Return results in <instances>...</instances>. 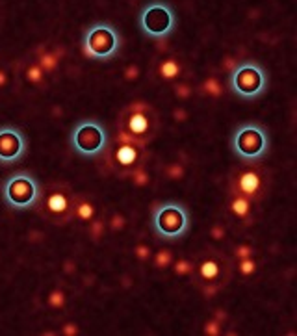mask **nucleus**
Masks as SVG:
<instances>
[{"label": "nucleus", "instance_id": "26", "mask_svg": "<svg viewBox=\"0 0 297 336\" xmlns=\"http://www.w3.org/2000/svg\"><path fill=\"white\" fill-rule=\"evenodd\" d=\"M102 230H104V223H100V221H93L89 223V234L93 236V238H100V234H102Z\"/></svg>", "mask_w": 297, "mask_h": 336}, {"label": "nucleus", "instance_id": "30", "mask_svg": "<svg viewBox=\"0 0 297 336\" xmlns=\"http://www.w3.org/2000/svg\"><path fill=\"white\" fill-rule=\"evenodd\" d=\"M134 253H136V257L140 258V260H148L150 258V249L147 245H138V247L134 249Z\"/></svg>", "mask_w": 297, "mask_h": 336}, {"label": "nucleus", "instance_id": "6", "mask_svg": "<svg viewBox=\"0 0 297 336\" xmlns=\"http://www.w3.org/2000/svg\"><path fill=\"white\" fill-rule=\"evenodd\" d=\"M176 11L167 0H150L138 13V26L141 34L154 41L167 39L176 30Z\"/></svg>", "mask_w": 297, "mask_h": 336}, {"label": "nucleus", "instance_id": "17", "mask_svg": "<svg viewBox=\"0 0 297 336\" xmlns=\"http://www.w3.org/2000/svg\"><path fill=\"white\" fill-rule=\"evenodd\" d=\"M37 63L45 72H52L60 63V52H47L45 50V52L39 54V62Z\"/></svg>", "mask_w": 297, "mask_h": 336}, {"label": "nucleus", "instance_id": "32", "mask_svg": "<svg viewBox=\"0 0 297 336\" xmlns=\"http://www.w3.org/2000/svg\"><path fill=\"white\" fill-rule=\"evenodd\" d=\"M138 72H140V69H138L136 65H130V67L124 71V78H126V80H136V78H138Z\"/></svg>", "mask_w": 297, "mask_h": 336}, {"label": "nucleus", "instance_id": "28", "mask_svg": "<svg viewBox=\"0 0 297 336\" xmlns=\"http://www.w3.org/2000/svg\"><path fill=\"white\" fill-rule=\"evenodd\" d=\"M175 95L178 98H188L192 95V88H190L188 84H178L175 88Z\"/></svg>", "mask_w": 297, "mask_h": 336}, {"label": "nucleus", "instance_id": "11", "mask_svg": "<svg viewBox=\"0 0 297 336\" xmlns=\"http://www.w3.org/2000/svg\"><path fill=\"white\" fill-rule=\"evenodd\" d=\"M230 193L242 195L251 203L264 199L268 193V175L254 164H244L230 175Z\"/></svg>", "mask_w": 297, "mask_h": 336}, {"label": "nucleus", "instance_id": "14", "mask_svg": "<svg viewBox=\"0 0 297 336\" xmlns=\"http://www.w3.org/2000/svg\"><path fill=\"white\" fill-rule=\"evenodd\" d=\"M228 208H230V214L242 219L245 225H249L251 219H253V203L249 199H245L242 195L230 193V203H228Z\"/></svg>", "mask_w": 297, "mask_h": 336}, {"label": "nucleus", "instance_id": "13", "mask_svg": "<svg viewBox=\"0 0 297 336\" xmlns=\"http://www.w3.org/2000/svg\"><path fill=\"white\" fill-rule=\"evenodd\" d=\"M28 140L21 128L4 124L0 126V166L8 168L13 164H19L26 156Z\"/></svg>", "mask_w": 297, "mask_h": 336}, {"label": "nucleus", "instance_id": "31", "mask_svg": "<svg viewBox=\"0 0 297 336\" xmlns=\"http://www.w3.org/2000/svg\"><path fill=\"white\" fill-rule=\"evenodd\" d=\"M210 234H212V238L221 240L223 236H225V229H223L221 225H214V227H212V230H210Z\"/></svg>", "mask_w": 297, "mask_h": 336}, {"label": "nucleus", "instance_id": "19", "mask_svg": "<svg viewBox=\"0 0 297 336\" xmlns=\"http://www.w3.org/2000/svg\"><path fill=\"white\" fill-rule=\"evenodd\" d=\"M154 265H156L158 269H166V267H169V264L173 262V255H171V251H167V249H162V251H158L156 255H154Z\"/></svg>", "mask_w": 297, "mask_h": 336}, {"label": "nucleus", "instance_id": "1", "mask_svg": "<svg viewBox=\"0 0 297 336\" xmlns=\"http://www.w3.org/2000/svg\"><path fill=\"white\" fill-rule=\"evenodd\" d=\"M117 130L140 145H148L160 130L156 110L147 102H132L124 106L117 119Z\"/></svg>", "mask_w": 297, "mask_h": 336}, {"label": "nucleus", "instance_id": "33", "mask_svg": "<svg viewBox=\"0 0 297 336\" xmlns=\"http://www.w3.org/2000/svg\"><path fill=\"white\" fill-rule=\"evenodd\" d=\"M123 223H124V219H123V216H117V214H115L114 219H112V229H114V230L123 229Z\"/></svg>", "mask_w": 297, "mask_h": 336}, {"label": "nucleus", "instance_id": "7", "mask_svg": "<svg viewBox=\"0 0 297 336\" xmlns=\"http://www.w3.org/2000/svg\"><path fill=\"white\" fill-rule=\"evenodd\" d=\"M123 37L110 23H93L82 36V52L95 62H110L119 54Z\"/></svg>", "mask_w": 297, "mask_h": 336}, {"label": "nucleus", "instance_id": "34", "mask_svg": "<svg viewBox=\"0 0 297 336\" xmlns=\"http://www.w3.org/2000/svg\"><path fill=\"white\" fill-rule=\"evenodd\" d=\"M6 80H8V76H6V72L0 71V86H4V84H6Z\"/></svg>", "mask_w": 297, "mask_h": 336}, {"label": "nucleus", "instance_id": "12", "mask_svg": "<svg viewBox=\"0 0 297 336\" xmlns=\"http://www.w3.org/2000/svg\"><path fill=\"white\" fill-rule=\"evenodd\" d=\"M193 277L199 286H216L223 288L227 286L232 277V267L225 255L221 253H208L201 258V262L193 267Z\"/></svg>", "mask_w": 297, "mask_h": 336}, {"label": "nucleus", "instance_id": "22", "mask_svg": "<svg viewBox=\"0 0 297 336\" xmlns=\"http://www.w3.org/2000/svg\"><path fill=\"white\" fill-rule=\"evenodd\" d=\"M238 269H240V273H242V275L249 277V275H253L254 271H256V262H254L251 257L242 258V260L238 262Z\"/></svg>", "mask_w": 297, "mask_h": 336}, {"label": "nucleus", "instance_id": "15", "mask_svg": "<svg viewBox=\"0 0 297 336\" xmlns=\"http://www.w3.org/2000/svg\"><path fill=\"white\" fill-rule=\"evenodd\" d=\"M74 217H78L80 221L84 223L93 221L95 219V206H93V203H89L88 199L76 195V201H74Z\"/></svg>", "mask_w": 297, "mask_h": 336}, {"label": "nucleus", "instance_id": "4", "mask_svg": "<svg viewBox=\"0 0 297 336\" xmlns=\"http://www.w3.org/2000/svg\"><path fill=\"white\" fill-rule=\"evenodd\" d=\"M228 89L242 100H256L270 88V74L262 63L254 60L238 62L227 76Z\"/></svg>", "mask_w": 297, "mask_h": 336}, {"label": "nucleus", "instance_id": "10", "mask_svg": "<svg viewBox=\"0 0 297 336\" xmlns=\"http://www.w3.org/2000/svg\"><path fill=\"white\" fill-rule=\"evenodd\" d=\"M108 162L114 168L115 173H119L121 177H128L136 169L143 168L145 164V147L140 143L132 142L130 138H126L124 134L117 132L115 143L112 147H108Z\"/></svg>", "mask_w": 297, "mask_h": 336}, {"label": "nucleus", "instance_id": "3", "mask_svg": "<svg viewBox=\"0 0 297 336\" xmlns=\"http://www.w3.org/2000/svg\"><path fill=\"white\" fill-rule=\"evenodd\" d=\"M190 227H192V216L182 203L166 201L152 208L150 229L158 240L178 241L190 232Z\"/></svg>", "mask_w": 297, "mask_h": 336}, {"label": "nucleus", "instance_id": "18", "mask_svg": "<svg viewBox=\"0 0 297 336\" xmlns=\"http://www.w3.org/2000/svg\"><path fill=\"white\" fill-rule=\"evenodd\" d=\"M25 74H26V80L30 84H41L45 78V71L39 67V63L37 62L30 63L26 67V71H25Z\"/></svg>", "mask_w": 297, "mask_h": 336}, {"label": "nucleus", "instance_id": "2", "mask_svg": "<svg viewBox=\"0 0 297 336\" xmlns=\"http://www.w3.org/2000/svg\"><path fill=\"white\" fill-rule=\"evenodd\" d=\"M43 186L28 171H15L0 184V197L4 204L15 212L34 210L41 201Z\"/></svg>", "mask_w": 297, "mask_h": 336}, {"label": "nucleus", "instance_id": "20", "mask_svg": "<svg viewBox=\"0 0 297 336\" xmlns=\"http://www.w3.org/2000/svg\"><path fill=\"white\" fill-rule=\"evenodd\" d=\"M202 89L208 93V95H212V97H221V93H223V88H221V84L218 82V78H208L204 80V84H202Z\"/></svg>", "mask_w": 297, "mask_h": 336}, {"label": "nucleus", "instance_id": "5", "mask_svg": "<svg viewBox=\"0 0 297 336\" xmlns=\"http://www.w3.org/2000/svg\"><path fill=\"white\" fill-rule=\"evenodd\" d=\"M271 147L270 132L260 123H242L230 138L232 154L244 164H256L268 156Z\"/></svg>", "mask_w": 297, "mask_h": 336}, {"label": "nucleus", "instance_id": "25", "mask_svg": "<svg viewBox=\"0 0 297 336\" xmlns=\"http://www.w3.org/2000/svg\"><path fill=\"white\" fill-rule=\"evenodd\" d=\"M251 255H253V247H251V245H238V247L234 249V257H236L238 260L251 257Z\"/></svg>", "mask_w": 297, "mask_h": 336}, {"label": "nucleus", "instance_id": "29", "mask_svg": "<svg viewBox=\"0 0 297 336\" xmlns=\"http://www.w3.org/2000/svg\"><path fill=\"white\" fill-rule=\"evenodd\" d=\"M219 325H221V323H219L218 319H210L208 323L204 325V333H206V335H219V333H221Z\"/></svg>", "mask_w": 297, "mask_h": 336}, {"label": "nucleus", "instance_id": "16", "mask_svg": "<svg viewBox=\"0 0 297 336\" xmlns=\"http://www.w3.org/2000/svg\"><path fill=\"white\" fill-rule=\"evenodd\" d=\"M158 74L162 80H175L182 74V65L176 62V58H167L158 65Z\"/></svg>", "mask_w": 297, "mask_h": 336}, {"label": "nucleus", "instance_id": "21", "mask_svg": "<svg viewBox=\"0 0 297 336\" xmlns=\"http://www.w3.org/2000/svg\"><path fill=\"white\" fill-rule=\"evenodd\" d=\"M193 267H195V264H193L192 260H188V258H178L175 262V273L176 275H192Z\"/></svg>", "mask_w": 297, "mask_h": 336}, {"label": "nucleus", "instance_id": "8", "mask_svg": "<svg viewBox=\"0 0 297 336\" xmlns=\"http://www.w3.org/2000/svg\"><path fill=\"white\" fill-rule=\"evenodd\" d=\"M69 147L82 158H97L110 147L106 126L97 119H80L69 134Z\"/></svg>", "mask_w": 297, "mask_h": 336}, {"label": "nucleus", "instance_id": "9", "mask_svg": "<svg viewBox=\"0 0 297 336\" xmlns=\"http://www.w3.org/2000/svg\"><path fill=\"white\" fill-rule=\"evenodd\" d=\"M76 193L67 184H52L41 195L37 204L39 214L52 225H65L74 217Z\"/></svg>", "mask_w": 297, "mask_h": 336}, {"label": "nucleus", "instance_id": "27", "mask_svg": "<svg viewBox=\"0 0 297 336\" xmlns=\"http://www.w3.org/2000/svg\"><path fill=\"white\" fill-rule=\"evenodd\" d=\"M182 175H184V169H182V166H178V164H173L171 168L167 169V177L173 178V180H178Z\"/></svg>", "mask_w": 297, "mask_h": 336}, {"label": "nucleus", "instance_id": "24", "mask_svg": "<svg viewBox=\"0 0 297 336\" xmlns=\"http://www.w3.org/2000/svg\"><path fill=\"white\" fill-rule=\"evenodd\" d=\"M132 177H134V182L138 184V186H145L148 182V175L145 173V169L140 168V169H136L134 173H132Z\"/></svg>", "mask_w": 297, "mask_h": 336}, {"label": "nucleus", "instance_id": "35", "mask_svg": "<svg viewBox=\"0 0 297 336\" xmlns=\"http://www.w3.org/2000/svg\"><path fill=\"white\" fill-rule=\"evenodd\" d=\"M175 117H176V121H178V117H186V114H184L182 110H176V112H175Z\"/></svg>", "mask_w": 297, "mask_h": 336}, {"label": "nucleus", "instance_id": "23", "mask_svg": "<svg viewBox=\"0 0 297 336\" xmlns=\"http://www.w3.org/2000/svg\"><path fill=\"white\" fill-rule=\"evenodd\" d=\"M63 303H65L63 292H61V290H54V292L50 293V297H49V305L54 307V309H60V307H63Z\"/></svg>", "mask_w": 297, "mask_h": 336}]
</instances>
